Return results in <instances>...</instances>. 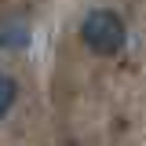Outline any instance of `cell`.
<instances>
[{"instance_id": "6da1fadb", "label": "cell", "mask_w": 146, "mask_h": 146, "mask_svg": "<svg viewBox=\"0 0 146 146\" xmlns=\"http://www.w3.org/2000/svg\"><path fill=\"white\" fill-rule=\"evenodd\" d=\"M80 36L95 55H117L124 48V22L113 15V11H91L80 26Z\"/></svg>"}, {"instance_id": "7a4b0ae2", "label": "cell", "mask_w": 146, "mask_h": 146, "mask_svg": "<svg viewBox=\"0 0 146 146\" xmlns=\"http://www.w3.org/2000/svg\"><path fill=\"white\" fill-rule=\"evenodd\" d=\"M26 40H29V33H26L22 22H7V26H0V44H4V48H22Z\"/></svg>"}, {"instance_id": "3957f363", "label": "cell", "mask_w": 146, "mask_h": 146, "mask_svg": "<svg viewBox=\"0 0 146 146\" xmlns=\"http://www.w3.org/2000/svg\"><path fill=\"white\" fill-rule=\"evenodd\" d=\"M15 95H18V88H15V80H11L7 73H0V117H4L7 110L15 106Z\"/></svg>"}]
</instances>
